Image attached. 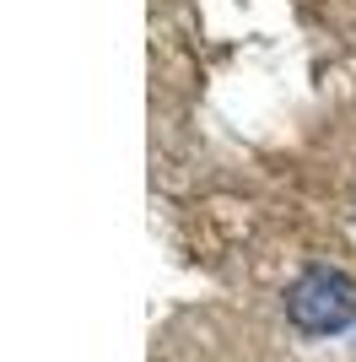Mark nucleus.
I'll return each mask as SVG.
<instances>
[{
  "instance_id": "1",
  "label": "nucleus",
  "mask_w": 356,
  "mask_h": 362,
  "mask_svg": "<svg viewBox=\"0 0 356 362\" xmlns=\"http://www.w3.org/2000/svg\"><path fill=\"white\" fill-rule=\"evenodd\" d=\"M281 308L292 319V330L302 335H335L356 319V276L329 265V259H308L302 271L286 281Z\"/></svg>"
}]
</instances>
